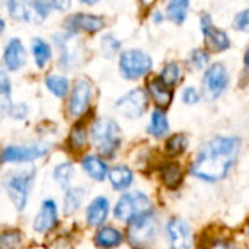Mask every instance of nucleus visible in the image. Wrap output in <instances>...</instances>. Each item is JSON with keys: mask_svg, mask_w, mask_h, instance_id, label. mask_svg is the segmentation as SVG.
I'll return each instance as SVG.
<instances>
[{"mask_svg": "<svg viewBox=\"0 0 249 249\" xmlns=\"http://www.w3.org/2000/svg\"><path fill=\"white\" fill-rule=\"evenodd\" d=\"M48 150L45 144H31V146H10L3 152L4 162H31L44 156Z\"/></svg>", "mask_w": 249, "mask_h": 249, "instance_id": "1a4fd4ad", "label": "nucleus"}, {"mask_svg": "<svg viewBox=\"0 0 249 249\" xmlns=\"http://www.w3.org/2000/svg\"><path fill=\"white\" fill-rule=\"evenodd\" d=\"M153 19H155V20H156L158 23H159V22L162 20V15H160V12H159V10H156V13L153 15Z\"/></svg>", "mask_w": 249, "mask_h": 249, "instance_id": "a19ab883", "label": "nucleus"}, {"mask_svg": "<svg viewBox=\"0 0 249 249\" xmlns=\"http://www.w3.org/2000/svg\"><path fill=\"white\" fill-rule=\"evenodd\" d=\"M82 198H83V190L80 188L69 190L66 194V200H64V213L73 214L82 204Z\"/></svg>", "mask_w": 249, "mask_h": 249, "instance_id": "393cba45", "label": "nucleus"}, {"mask_svg": "<svg viewBox=\"0 0 249 249\" xmlns=\"http://www.w3.org/2000/svg\"><path fill=\"white\" fill-rule=\"evenodd\" d=\"M150 200L147 198V196H144L143 193L134 191V193H128L124 194L114 210V214L118 220L123 222H133L147 213H150Z\"/></svg>", "mask_w": 249, "mask_h": 249, "instance_id": "20e7f679", "label": "nucleus"}, {"mask_svg": "<svg viewBox=\"0 0 249 249\" xmlns=\"http://www.w3.org/2000/svg\"><path fill=\"white\" fill-rule=\"evenodd\" d=\"M12 90V85H10V79L7 76L6 71H0V95L9 98Z\"/></svg>", "mask_w": 249, "mask_h": 249, "instance_id": "c9c22d12", "label": "nucleus"}, {"mask_svg": "<svg viewBox=\"0 0 249 249\" xmlns=\"http://www.w3.org/2000/svg\"><path fill=\"white\" fill-rule=\"evenodd\" d=\"M3 61H4V66L12 71L18 70L25 63V48L18 38H13L9 41L4 50Z\"/></svg>", "mask_w": 249, "mask_h": 249, "instance_id": "ddd939ff", "label": "nucleus"}, {"mask_svg": "<svg viewBox=\"0 0 249 249\" xmlns=\"http://www.w3.org/2000/svg\"><path fill=\"white\" fill-rule=\"evenodd\" d=\"M82 166L86 171V174L95 181H104L107 174H108V168H107L105 162L96 156H92V155L83 158Z\"/></svg>", "mask_w": 249, "mask_h": 249, "instance_id": "dca6fc26", "label": "nucleus"}, {"mask_svg": "<svg viewBox=\"0 0 249 249\" xmlns=\"http://www.w3.org/2000/svg\"><path fill=\"white\" fill-rule=\"evenodd\" d=\"M239 152L235 137H214L204 143L191 166L193 175L204 181H219L228 175Z\"/></svg>", "mask_w": 249, "mask_h": 249, "instance_id": "f257e3e1", "label": "nucleus"}, {"mask_svg": "<svg viewBox=\"0 0 249 249\" xmlns=\"http://www.w3.org/2000/svg\"><path fill=\"white\" fill-rule=\"evenodd\" d=\"M245 67L249 70V48L247 50V53H245Z\"/></svg>", "mask_w": 249, "mask_h": 249, "instance_id": "79ce46f5", "label": "nucleus"}, {"mask_svg": "<svg viewBox=\"0 0 249 249\" xmlns=\"http://www.w3.org/2000/svg\"><path fill=\"white\" fill-rule=\"evenodd\" d=\"M179 76H181V67L177 63H169L165 66V69L160 73V82L169 88L179 80Z\"/></svg>", "mask_w": 249, "mask_h": 249, "instance_id": "c85d7f7f", "label": "nucleus"}, {"mask_svg": "<svg viewBox=\"0 0 249 249\" xmlns=\"http://www.w3.org/2000/svg\"><path fill=\"white\" fill-rule=\"evenodd\" d=\"M69 26L71 29H82L86 32H98L104 28V19L95 15H85V13H79L71 16L67 20Z\"/></svg>", "mask_w": 249, "mask_h": 249, "instance_id": "2eb2a0df", "label": "nucleus"}, {"mask_svg": "<svg viewBox=\"0 0 249 249\" xmlns=\"http://www.w3.org/2000/svg\"><path fill=\"white\" fill-rule=\"evenodd\" d=\"M101 47H102L104 55L108 57V58H111V57H114V55L120 51L121 44H120V41H118L115 36H112L111 34H108V35L102 36V39H101Z\"/></svg>", "mask_w": 249, "mask_h": 249, "instance_id": "c756f323", "label": "nucleus"}, {"mask_svg": "<svg viewBox=\"0 0 249 249\" xmlns=\"http://www.w3.org/2000/svg\"><path fill=\"white\" fill-rule=\"evenodd\" d=\"M22 239L18 232H4L0 235V249H20Z\"/></svg>", "mask_w": 249, "mask_h": 249, "instance_id": "2f4dec72", "label": "nucleus"}, {"mask_svg": "<svg viewBox=\"0 0 249 249\" xmlns=\"http://www.w3.org/2000/svg\"><path fill=\"white\" fill-rule=\"evenodd\" d=\"M191 63L197 69H201V67H204L209 63V54L206 51H203V50H196L191 54Z\"/></svg>", "mask_w": 249, "mask_h": 249, "instance_id": "f704fd0d", "label": "nucleus"}, {"mask_svg": "<svg viewBox=\"0 0 249 249\" xmlns=\"http://www.w3.org/2000/svg\"><path fill=\"white\" fill-rule=\"evenodd\" d=\"M233 26L235 29L238 31H244V32H249V7L239 12L236 16H235V20H233Z\"/></svg>", "mask_w": 249, "mask_h": 249, "instance_id": "473e14b6", "label": "nucleus"}, {"mask_svg": "<svg viewBox=\"0 0 249 249\" xmlns=\"http://www.w3.org/2000/svg\"><path fill=\"white\" fill-rule=\"evenodd\" d=\"M9 112H10V115L15 117V118H23V117L26 115L28 109H26L25 105H12V107L9 108Z\"/></svg>", "mask_w": 249, "mask_h": 249, "instance_id": "4c0bfd02", "label": "nucleus"}, {"mask_svg": "<svg viewBox=\"0 0 249 249\" xmlns=\"http://www.w3.org/2000/svg\"><path fill=\"white\" fill-rule=\"evenodd\" d=\"M188 140L184 134H177L166 142V150L169 155H179L187 149Z\"/></svg>", "mask_w": 249, "mask_h": 249, "instance_id": "7c9ffc66", "label": "nucleus"}, {"mask_svg": "<svg viewBox=\"0 0 249 249\" xmlns=\"http://www.w3.org/2000/svg\"><path fill=\"white\" fill-rule=\"evenodd\" d=\"M190 3L187 0H174L171 3H168V16L169 19H172L177 23L184 22L185 16H187V9H188Z\"/></svg>", "mask_w": 249, "mask_h": 249, "instance_id": "b1692460", "label": "nucleus"}, {"mask_svg": "<svg viewBox=\"0 0 249 249\" xmlns=\"http://www.w3.org/2000/svg\"><path fill=\"white\" fill-rule=\"evenodd\" d=\"M109 212V203L105 197H98L95 198L86 212V220L89 226H101L108 216Z\"/></svg>", "mask_w": 249, "mask_h": 249, "instance_id": "4468645a", "label": "nucleus"}, {"mask_svg": "<svg viewBox=\"0 0 249 249\" xmlns=\"http://www.w3.org/2000/svg\"><path fill=\"white\" fill-rule=\"evenodd\" d=\"M73 174H74V168L70 162H64L61 165H58L55 169H54V179L63 187V188H67L71 178H73Z\"/></svg>", "mask_w": 249, "mask_h": 249, "instance_id": "a878e982", "label": "nucleus"}, {"mask_svg": "<svg viewBox=\"0 0 249 249\" xmlns=\"http://www.w3.org/2000/svg\"><path fill=\"white\" fill-rule=\"evenodd\" d=\"M181 178H182V174H181L179 166L177 165H168L162 171V179L165 185H168L169 188H177L181 182Z\"/></svg>", "mask_w": 249, "mask_h": 249, "instance_id": "cd10ccee", "label": "nucleus"}, {"mask_svg": "<svg viewBox=\"0 0 249 249\" xmlns=\"http://www.w3.org/2000/svg\"><path fill=\"white\" fill-rule=\"evenodd\" d=\"M58 220V214H57V206L53 200H47L42 203L41 210L38 213V216L34 220V231H36L38 233H44L51 231Z\"/></svg>", "mask_w": 249, "mask_h": 249, "instance_id": "f8f14e48", "label": "nucleus"}, {"mask_svg": "<svg viewBox=\"0 0 249 249\" xmlns=\"http://www.w3.org/2000/svg\"><path fill=\"white\" fill-rule=\"evenodd\" d=\"M168 235L172 249H190L191 247V231L182 219H172L168 225Z\"/></svg>", "mask_w": 249, "mask_h": 249, "instance_id": "9b49d317", "label": "nucleus"}, {"mask_svg": "<svg viewBox=\"0 0 249 249\" xmlns=\"http://www.w3.org/2000/svg\"><path fill=\"white\" fill-rule=\"evenodd\" d=\"M130 241L139 248L150 247L158 235V222L152 213H147L130 225Z\"/></svg>", "mask_w": 249, "mask_h": 249, "instance_id": "423d86ee", "label": "nucleus"}, {"mask_svg": "<svg viewBox=\"0 0 249 249\" xmlns=\"http://www.w3.org/2000/svg\"><path fill=\"white\" fill-rule=\"evenodd\" d=\"M70 142L74 147H83L86 143V133L83 130V127H74V130L70 134Z\"/></svg>", "mask_w": 249, "mask_h": 249, "instance_id": "72a5a7b5", "label": "nucleus"}, {"mask_svg": "<svg viewBox=\"0 0 249 249\" xmlns=\"http://www.w3.org/2000/svg\"><path fill=\"white\" fill-rule=\"evenodd\" d=\"M152 69V58L140 50H128L121 54L120 71L125 79H139Z\"/></svg>", "mask_w": 249, "mask_h": 249, "instance_id": "39448f33", "label": "nucleus"}, {"mask_svg": "<svg viewBox=\"0 0 249 249\" xmlns=\"http://www.w3.org/2000/svg\"><path fill=\"white\" fill-rule=\"evenodd\" d=\"M34 177H35V169L29 168V169L12 172L4 178L6 191L18 212H22L26 206L28 193Z\"/></svg>", "mask_w": 249, "mask_h": 249, "instance_id": "7ed1b4c3", "label": "nucleus"}, {"mask_svg": "<svg viewBox=\"0 0 249 249\" xmlns=\"http://www.w3.org/2000/svg\"><path fill=\"white\" fill-rule=\"evenodd\" d=\"M149 92L152 95V98L155 99V102L160 107V108H166L169 107L171 101H172V92L169 90V88L166 85H163L160 82V79H153L149 82L147 85Z\"/></svg>", "mask_w": 249, "mask_h": 249, "instance_id": "f3484780", "label": "nucleus"}, {"mask_svg": "<svg viewBox=\"0 0 249 249\" xmlns=\"http://www.w3.org/2000/svg\"><path fill=\"white\" fill-rule=\"evenodd\" d=\"M203 32H204V36H206V42H207V45L212 50H214V51H223V50L229 48V44H231L229 36L222 29H217V28H214L212 25L210 28L204 29Z\"/></svg>", "mask_w": 249, "mask_h": 249, "instance_id": "a211bd4d", "label": "nucleus"}, {"mask_svg": "<svg viewBox=\"0 0 249 249\" xmlns=\"http://www.w3.org/2000/svg\"><path fill=\"white\" fill-rule=\"evenodd\" d=\"M228 82H229L228 70L222 63H216L210 66L206 70L203 79V92L206 98L207 99L219 98L223 93V90L228 88Z\"/></svg>", "mask_w": 249, "mask_h": 249, "instance_id": "0eeeda50", "label": "nucleus"}, {"mask_svg": "<svg viewBox=\"0 0 249 249\" xmlns=\"http://www.w3.org/2000/svg\"><path fill=\"white\" fill-rule=\"evenodd\" d=\"M45 85L53 92V95H55L58 98H64L69 92V82L64 76H60V74L47 76Z\"/></svg>", "mask_w": 249, "mask_h": 249, "instance_id": "5701e85b", "label": "nucleus"}, {"mask_svg": "<svg viewBox=\"0 0 249 249\" xmlns=\"http://www.w3.org/2000/svg\"><path fill=\"white\" fill-rule=\"evenodd\" d=\"M4 29V22H3V19H0V32Z\"/></svg>", "mask_w": 249, "mask_h": 249, "instance_id": "37998d69", "label": "nucleus"}, {"mask_svg": "<svg viewBox=\"0 0 249 249\" xmlns=\"http://www.w3.org/2000/svg\"><path fill=\"white\" fill-rule=\"evenodd\" d=\"M210 249H232V247L226 242H216Z\"/></svg>", "mask_w": 249, "mask_h": 249, "instance_id": "ea45409f", "label": "nucleus"}, {"mask_svg": "<svg viewBox=\"0 0 249 249\" xmlns=\"http://www.w3.org/2000/svg\"><path fill=\"white\" fill-rule=\"evenodd\" d=\"M147 107V96L142 89H134L118 99L115 108L127 118H139L143 115Z\"/></svg>", "mask_w": 249, "mask_h": 249, "instance_id": "6e6552de", "label": "nucleus"}, {"mask_svg": "<svg viewBox=\"0 0 249 249\" xmlns=\"http://www.w3.org/2000/svg\"><path fill=\"white\" fill-rule=\"evenodd\" d=\"M32 54H34L36 66L42 69L51 58V48L45 41H42L39 38H34L32 39Z\"/></svg>", "mask_w": 249, "mask_h": 249, "instance_id": "4be33fe9", "label": "nucleus"}, {"mask_svg": "<svg viewBox=\"0 0 249 249\" xmlns=\"http://www.w3.org/2000/svg\"><path fill=\"white\" fill-rule=\"evenodd\" d=\"M90 96H92L90 83L85 79L77 80L74 85L73 93L70 96V104H69L70 114L73 117H80L88 109L89 102H90Z\"/></svg>", "mask_w": 249, "mask_h": 249, "instance_id": "9d476101", "label": "nucleus"}, {"mask_svg": "<svg viewBox=\"0 0 249 249\" xmlns=\"http://www.w3.org/2000/svg\"><path fill=\"white\" fill-rule=\"evenodd\" d=\"M198 92L194 89V88H187L185 90H184V93H182V99H184V102L185 104H188V105H193V104H197L198 102Z\"/></svg>", "mask_w": 249, "mask_h": 249, "instance_id": "e433bc0d", "label": "nucleus"}, {"mask_svg": "<svg viewBox=\"0 0 249 249\" xmlns=\"http://www.w3.org/2000/svg\"><path fill=\"white\" fill-rule=\"evenodd\" d=\"M95 147L107 156H111L121 143V133L118 124L111 118H101L93 123L90 130Z\"/></svg>", "mask_w": 249, "mask_h": 249, "instance_id": "f03ea898", "label": "nucleus"}, {"mask_svg": "<svg viewBox=\"0 0 249 249\" xmlns=\"http://www.w3.org/2000/svg\"><path fill=\"white\" fill-rule=\"evenodd\" d=\"M248 232H249V229H248Z\"/></svg>", "mask_w": 249, "mask_h": 249, "instance_id": "c03bdc74", "label": "nucleus"}, {"mask_svg": "<svg viewBox=\"0 0 249 249\" xmlns=\"http://www.w3.org/2000/svg\"><path fill=\"white\" fill-rule=\"evenodd\" d=\"M169 130V121L160 109H155L150 118V125H149V133L155 137H162L168 133Z\"/></svg>", "mask_w": 249, "mask_h": 249, "instance_id": "412c9836", "label": "nucleus"}, {"mask_svg": "<svg viewBox=\"0 0 249 249\" xmlns=\"http://www.w3.org/2000/svg\"><path fill=\"white\" fill-rule=\"evenodd\" d=\"M9 13L16 20H29L31 19V4L23 1H10L9 4Z\"/></svg>", "mask_w": 249, "mask_h": 249, "instance_id": "bb28decb", "label": "nucleus"}, {"mask_svg": "<svg viewBox=\"0 0 249 249\" xmlns=\"http://www.w3.org/2000/svg\"><path fill=\"white\" fill-rule=\"evenodd\" d=\"M51 9H58V10H66L70 7V1H51Z\"/></svg>", "mask_w": 249, "mask_h": 249, "instance_id": "58836bf2", "label": "nucleus"}, {"mask_svg": "<svg viewBox=\"0 0 249 249\" xmlns=\"http://www.w3.org/2000/svg\"><path fill=\"white\" fill-rule=\"evenodd\" d=\"M121 241H123V235L114 228H102L98 231V233L95 236L96 245L105 249L118 247L121 244Z\"/></svg>", "mask_w": 249, "mask_h": 249, "instance_id": "6ab92c4d", "label": "nucleus"}, {"mask_svg": "<svg viewBox=\"0 0 249 249\" xmlns=\"http://www.w3.org/2000/svg\"><path fill=\"white\" fill-rule=\"evenodd\" d=\"M114 190H125L133 182V172L127 166H115L108 174Z\"/></svg>", "mask_w": 249, "mask_h": 249, "instance_id": "aec40b11", "label": "nucleus"}]
</instances>
